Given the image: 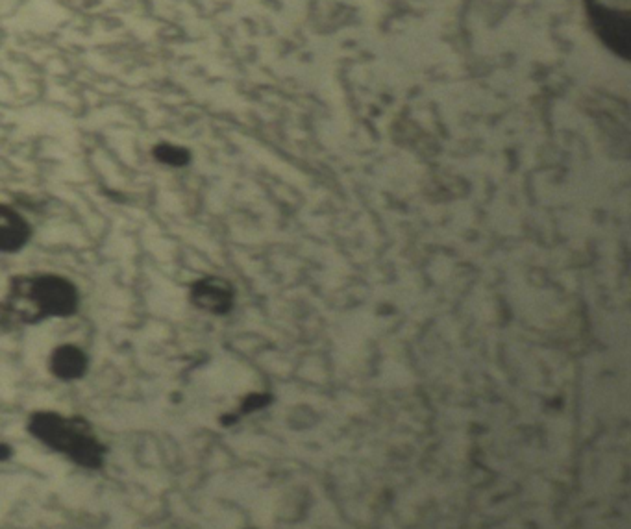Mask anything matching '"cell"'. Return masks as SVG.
Returning <instances> with one entry per match:
<instances>
[{
	"mask_svg": "<svg viewBox=\"0 0 631 529\" xmlns=\"http://www.w3.org/2000/svg\"><path fill=\"white\" fill-rule=\"evenodd\" d=\"M4 306L13 322L38 324L50 317H69L78 308V289L56 274H34L13 278Z\"/></svg>",
	"mask_w": 631,
	"mask_h": 529,
	"instance_id": "6da1fadb",
	"label": "cell"
},
{
	"mask_svg": "<svg viewBox=\"0 0 631 529\" xmlns=\"http://www.w3.org/2000/svg\"><path fill=\"white\" fill-rule=\"evenodd\" d=\"M28 431L39 443L62 454L78 467L99 470L106 459V446L91 424L82 417H67L56 411H36L28 420Z\"/></svg>",
	"mask_w": 631,
	"mask_h": 529,
	"instance_id": "7a4b0ae2",
	"label": "cell"
},
{
	"mask_svg": "<svg viewBox=\"0 0 631 529\" xmlns=\"http://www.w3.org/2000/svg\"><path fill=\"white\" fill-rule=\"evenodd\" d=\"M589 25L607 49L630 56L631 0H583Z\"/></svg>",
	"mask_w": 631,
	"mask_h": 529,
	"instance_id": "3957f363",
	"label": "cell"
},
{
	"mask_svg": "<svg viewBox=\"0 0 631 529\" xmlns=\"http://www.w3.org/2000/svg\"><path fill=\"white\" fill-rule=\"evenodd\" d=\"M193 304L208 313L223 315L234 306V291L221 278H204L193 285Z\"/></svg>",
	"mask_w": 631,
	"mask_h": 529,
	"instance_id": "277c9868",
	"label": "cell"
},
{
	"mask_svg": "<svg viewBox=\"0 0 631 529\" xmlns=\"http://www.w3.org/2000/svg\"><path fill=\"white\" fill-rule=\"evenodd\" d=\"M89 359L76 345H62L52 350L49 369L62 382H75L86 376Z\"/></svg>",
	"mask_w": 631,
	"mask_h": 529,
	"instance_id": "5b68a950",
	"label": "cell"
},
{
	"mask_svg": "<svg viewBox=\"0 0 631 529\" xmlns=\"http://www.w3.org/2000/svg\"><path fill=\"white\" fill-rule=\"evenodd\" d=\"M32 235L30 224L19 211L0 206V252L10 254L25 247Z\"/></svg>",
	"mask_w": 631,
	"mask_h": 529,
	"instance_id": "8992f818",
	"label": "cell"
},
{
	"mask_svg": "<svg viewBox=\"0 0 631 529\" xmlns=\"http://www.w3.org/2000/svg\"><path fill=\"white\" fill-rule=\"evenodd\" d=\"M10 456H12V448L8 444H0V461H6Z\"/></svg>",
	"mask_w": 631,
	"mask_h": 529,
	"instance_id": "52a82bcc",
	"label": "cell"
}]
</instances>
